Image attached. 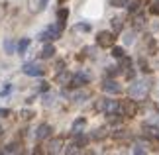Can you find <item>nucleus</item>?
Instances as JSON below:
<instances>
[{
  "label": "nucleus",
  "mask_w": 159,
  "mask_h": 155,
  "mask_svg": "<svg viewBox=\"0 0 159 155\" xmlns=\"http://www.w3.org/2000/svg\"><path fill=\"white\" fill-rule=\"evenodd\" d=\"M122 67H124V69H130V59H128L126 55L120 57V69H122Z\"/></svg>",
  "instance_id": "22"
},
{
  "label": "nucleus",
  "mask_w": 159,
  "mask_h": 155,
  "mask_svg": "<svg viewBox=\"0 0 159 155\" xmlns=\"http://www.w3.org/2000/svg\"><path fill=\"white\" fill-rule=\"evenodd\" d=\"M87 141H89V138H87V135H83V134H77V139H75V145H77V147H84V145H87Z\"/></svg>",
  "instance_id": "16"
},
{
  "label": "nucleus",
  "mask_w": 159,
  "mask_h": 155,
  "mask_svg": "<svg viewBox=\"0 0 159 155\" xmlns=\"http://www.w3.org/2000/svg\"><path fill=\"white\" fill-rule=\"evenodd\" d=\"M128 0H110V6H124Z\"/></svg>",
  "instance_id": "26"
},
{
  "label": "nucleus",
  "mask_w": 159,
  "mask_h": 155,
  "mask_svg": "<svg viewBox=\"0 0 159 155\" xmlns=\"http://www.w3.org/2000/svg\"><path fill=\"white\" fill-rule=\"evenodd\" d=\"M24 73L30 77H39V75H43V69L35 63H28V65H24Z\"/></svg>",
  "instance_id": "5"
},
{
  "label": "nucleus",
  "mask_w": 159,
  "mask_h": 155,
  "mask_svg": "<svg viewBox=\"0 0 159 155\" xmlns=\"http://www.w3.org/2000/svg\"><path fill=\"white\" fill-rule=\"evenodd\" d=\"M90 94H89V92L87 90H75V92H73V102H84V100H87V98H89Z\"/></svg>",
  "instance_id": "11"
},
{
  "label": "nucleus",
  "mask_w": 159,
  "mask_h": 155,
  "mask_svg": "<svg viewBox=\"0 0 159 155\" xmlns=\"http://www.w3.org/2000/svg\"><path fill=\"white\" fill-rule=\"evenodd\" d=\"M10 90H12V86H10V84H8V86H4V90H2V96H6Z\"/></svg>",
  "instance_id": "35"
},
{
  "label": "nucleus",
  "mask_w": 159,
  "mask_h": 155,
  "mask_svg": "<svg viewBox=\"0 0 159 155\" xmlns=\"http://www.w3.org/2000/svg\"><path fill=\"white\" fill-rule=\"evenodd\" d=\"M89 75L87 73H75L73 75V79H71V83H73V86H83V84H87L89 83Z\"/></svg>",
  "instance_id": "8"
},
{
  "label": "nucleus",
  "mask_w": 159,
  "mask_h": 155,
  "mask_svg": "<svg viewBox=\"0 0 159 155\" xmlns=\"http://www.w3.org/2000/svg\"><path fill=\"white\" fill-rule=\"evenodd\" d=\"M112 55H114V57H118V59H120V57H124L126 53H124V49H122V47H114V49H112Z\"/></svg>",
  "instance_id": "21"
},
{
  "label": "nucleus",
  "mask_w": 159,
  "mask_h": 155,
  "mask_svg": "<svg viewBox=\"0 0 159 155\" xmlns=\"http://www.w3.org/2000/svg\"><path fill=\"white\" fill-rule=\"evenodd\" d=\"M0 138H2V128H0Z\"/></svg>",
  "instance_id": "38"
},
{
  "label": "nucleus",
  "mask_w": 159,
  "mask_h": 155,
  "mask_svg": "<svg viewBox=\"0 0 159 155\" xmlns=\"http://www.w3.org/2000/svg\"><path fill=\"white\" fill-rule=\"evenodd\" d=\"M118 108L120 106H118V102H116V100H108V98H106V100L100 102V110H102V112H106V114H112L114 110H118Z\"/></svg>",
  "instance_id": "7"
},
{
  "label": "nucleus",
  "mask_w": 159,
  "mask_h": 155,
  "mask_svg": "<svg viewBox=\"0 0 159 155\" xmlns=\"http://www.w3.org/2000/svg\"><path fill=\"white\" fill-rule=\"evenodd\" d=\"M102 135H104V130H98V132H96V134H94V138H96V139H98V138H102Z\"/></svg>",
  "instance_id": "36"
},
{
  "label": "nucleus",
  "mask_w": 159,
  "mask_h": 155,
  "mask_svg": "<svg viewBox=\"0 0 159 155\" xmlns=\"http://www.w3.org/2000/svg\"><path fill=\"white\" fill-rule=\"evenodd\" d=\"M59 32L61 30L59 28H47L45 32H41V41H51V39H57L59 38Z\"/></svg>",
  "instance_id": "6"
},
{
  "label": "nucleus",
  "mask_w": 159,
  "mask_h": 155,
  "mask_svg": "<svg viewBox=\"0 0 159 155\" xmlns=\"http://www.w3.org/2000/svg\"><path fill=\"white\" fill-rule=\"evenodd\" d=\"M149 90V84L145 83V80H136V83L130 84V96L132 98H145V94H148Z\"/></svg>",
  "instance_id": "1"
},
{
  "label": "nucleus",
  "mask_w": 159,
  "mask_h": 155,
  "mask_svg": "<svg viewBox=\"0 0 159 155\" xmlns=\"http://www.w3.org/2000/svg\"><path fill=\"white\" fill-rule=\"evenodd\" d=\"M84 124H87V120H84V118H79V120L73 124V134H83V128H84Z\"/></svg>",
  "instance_id": "13"
},
{
  "label": "nucleus",
  "mask_w": 159,
  "mask_h": 155,
  "mask_svg": "<svg viewBox=\"0 0 159 155\" xmlns=\"http://www.w3.org/2000/svg\"><path fill=\"white\" fill-rule=\"evenodd\" d=\"M32 116H34L32 110H24V112H22V118H32Z\"/></svg>",
  "instance_id": "30"
},
{
  "label": "nucleus",
  "mask_w": 159,
  "mask_h": 155,
  "mask_svg": "<svg viewBox=\"0 0 159 155\" xmlns=\"http://www.w3.org/2000/svg\"><path fill=\"white\" fill-rule=\"evenodd\" d=\"M102 90H104V92H108V94H120L122 86H120L118 83H116V80L108 79V80H104V84H102Z\"/></svg>",
  "instance_id": "4"
},
{
  "label": "nucleus",
  "mask_w": 159,
  "mask_h": 155,
  "mask_svg": "<svg viewBox=\"0 0 159 155\" xmlns=\"http://www.w3.org/2000/svg\"><path fill=\"white\" fill-rule=\"evenodd\" d=\"M30 47V39L28 38H24L20 43H18V53H26V49Z\"/></svg>",
  "instance_id": "17"
},
{
  "label": "nucleus",
  "mask_w": 159,
  "mask_h": 155,
  "mask_svg": "<svg viewBox=\"0 0 159 155\" xmlns=\"http://www.w3.org/2000/svg\"><path fill=\"white\" fill-rule=\"evenodd\" d=\"M45 2H47V0H28V6H30V10H32V12H38Z\"/></svg>",
  "instance_id": "14"
},
{
  "label": "nucleus",
  "mask_w": 159,
  "mask_h": 155,
  "mask_svg": "<svg viewBox=\"0 0 159 155\" xmlns=\"http://www.w3.org/2000/svg\"><path fill=\"white\" fill-rule=\"evenodd\" d=\"M6 116H10V110H6V108H0V118H6Z\"/></svg>",
  "instance_id": "28"
},
{
  "label": "nucleus",
  "mask_w": 159,
  "mask_h": 155,
  "mask_svg": "<svg viewBox=\"0 0 159 155\" xmlns=\"http://www.w3.org/2000/svg\"><path fill=\"white\" fill-rule=\"evenodd\" d=\"M39 90H41V92H47V90H49V86H47V83H39Z\"/></svg>",
  "instance_id": "29"
},
{
  "label": "nucleus",
  "mask_w": 159,
  "mask_h": 155,
  "mask_svg": "<svg viewBox=\"0 0 159 155\" xmlns=\"http://www.w3.org/2000/svg\"><path fill=\"white\" fill-rule=\"evenodd\" d=\"M49 134H51V126L41 124V126L38 128V132H35V138H38V139H45V138H49Z\"/></svg>",
  "instance_id": "9"
},
{
  "label": "nucleus",
  "mask_w": 159,
  "mask_h": 155,
  "mask_svg": "<svg viewBox=\"0 0 159 155\" xmlns=\"http://www.w3.org/2000/svg\"><path fill=\"white\" fill-rule=\"evenodd\" d=\"M49 151H51L53 155H57V153H61V151H63V139H61V138L53 139L51 144H49Z\"/></svg>",
  "instance_id": "10"
},
{
  "label": "nucleus",
  "mask_w": 159,
  "mask_h": 155,
  "mask_svg": "<svg viewBox=\"0 0 159 155\" xmlns=\"http://www.w3.org/2000/svg\"><path fill=\"white\" fill-rule=\"evenodd\" d=\"M112 28H114V32H120V30H122V22L118 20V18L112 20Z\"/></svg>",
  "instance_id": "23"
},
{
  "label": "nucleus",
  "mask_w": 159,
  "mask_h": 155,
  "mask_svg": "<svg viewBox=\"0 0 159 155\" xmlns=\"http://www.w3.org/2000/svg\"><path fill=\"white\" fill-rule=\"evenodd\" d=\"M120 112H122V116H128V118L136 116V112H138L136 100H124V102L120 104Z\"/></svg>",
  "instance_id": "2"
},
{
  "label": "nucleus",
  "mask_w": 159,
  "mask_h": 155,
  "mask_svg": "<svg viewBox=\"0 0 159 155\" xmlns=\"http://www.w3.org/2000/svg\"><path fill=\"white\" fill-rule=\"evenodd\" d=\"M96 41H98L100 47H112L116 38H114V34H110V32H100L98 38H96Z\"/></svg>",
  "instance_id": "3"
},
{
  "label": "nucleus",
  "mask_w": 159,
  "mask_h": 155,
  "mask_svg": "<svg viewBox=\"0 0 159 155\" xmlns=\"http://www.w3.org/2000/svg\"><path fill=\"white\" fill-rule=\"evenodd\" d=\"M4 51H6V53H12V51H14V43H12L10 38L4 39Z\"/></svg>",
  "instance_id": "18"
},
{
  "label": "nucleus",
  "mask_w": 159,
  "mask_h": 155,
  "mask_svg": "<svg viewBox=\"0 0 159 155\" xmlns=\"http://www.w3.org/2000/svg\"><path fill=\"white\" fill-rule=\"evenodd\" d=\"M67 16H69V10H67V8H61V10L57 12V20H59L57 28H59V30H63V26H65V20H67Z\"/></svg>",
  "instance_id": "12"
},
{
  "label": "nucleus",
  "mask_w": 159,
  "mask_h": 155,
  "mask_svg": "<svg viewBox=\"0 0 159 155\" xmlns=\"http://www.w3.org/2000/svg\"><path fill=\"white\" fill-rule=\"evenodd\" d=\"M0 155H4V153H0Z\"/></svg>",
  "instance_id": "39"
},
{
  "label": "nucleus",
  "mask_w": 159,
  "mask_h": 155,
  "mask_svg": "<svg viewBox=\"0 0 159 155\" xmlns=\"http://www.w3.org/2000/svg\"><path fill=\"white\" fill-rule=\"evenodd\" d=\"M53 94H51V92H47V94L43 96V100H41V102H43V106H51V104H53Z\"/></svg>",
  "instance_id": "20"
},
{
  "label": "nucleus",
  "mask_w": 159,
  "mask_h": 155,
  "mask_svg": "<svg viewBox=\"0 0 159 155\" xmlns=\"http://www.w3.org/2000/svg\"><path fill=\"white\" fill-rule=\"evenodd\" d=\"M32 155H43V147H39V145H38V147L34 149V153H32Z\"/></svg>",
  "instance_id": "31"
},
{
  "label": "nucleus",
  "mask_w": 159,
  "mask_h": 155,
  "mask_svg": "<svg viewBox=\"0 0 159 155\" xmlns=\"http://www.w3.org/2000/svg\"><path fill=\"white\" fill-rule=\"evenodd\" d=\"M77 30H81V32H89V30H90V26H89V24H79V26H77Z\"/></svg>",
  "instance_id": "27"
},
{
  "label": "nucleus",
  "mask_w": 159,
  "mask_h": 155,
  "mask_svg": "<svg viewBox=\"0 0 159 155\" xmlns=\"http://www.w3.org/2000/svg\"><path fill=\"white\" fill-rule=\"evenodd\" d=\"M134 155H148V151H145L143 147H139V145H138L136 149H134Z\"/></svg>",
  "instance_id": "25"
},
{
  "label": "nucleus",
  "mask_w": 159,
  "mask_h": 155,
  "mask_svg": "<svg viewBox=\"0 0 159 155\" xmlns=\"http://www.w3.org/2000/svg\"><path fill=\"white\" fill-rule=\"evenodd\" d=\"M149 12H151V14H155V16H159V2H155V4H151V8H149Z\"/></svg>",
  "instance_id": "24"
},
{
  "label": "nucleus",
  "mask_w": 159,
  "mask_h": 155,
  "mask_svg": "<svg viewBox=\"0 0 159 155\" xmlns=\"http://www.w3.org/2000/svg\"><path fill=\"white\" fill-rule=\"evenodd\" d=\"M53 53H55V47L49 45V43H47V45H43V49H41V57H43V59L53 57Z\"/></svg>",
  "instance_id": "15"
},
{
  "label": "nucleus",
  "mask_w": 159,
  "mask_h": 155,
  "mask_svg": "<svg viewBox=\"0 0 159 155\" xmlns=\"http://www.w3.org/2000/svg\"><path fill=\"white\" fill-rule=\"evenodd\" d=\"M155 135H157V139H159V130H157V134H155Z\"/></svg>",
  "instance_id": "37"
},
{
  "label": "nucleus",
  "mask_w": 159,
  "mask_h": 155,
  "mask_svg": "<svg viewBox=\"0 0 159 155\" xmlns=\"http://www.w3.org/2000/svg\"><path fill=\"white\" fill-rule=\"evenodd\" d=\"M108 75H110V77L116 75V67H108Z\"/></svg>",
  "instance_id": "34"
},
{
  "label": "nucleus",
  "mask_w": 159,
  "mask_h": 155,
  "mask_svg": "<svg viewBox=\"0 0 159 155\" xmlns=\"http://www.w3.org/2000/svg\"><path fill=\"white\" fill-rule=\"evenodd\" d=\"M71 75H65V73H63V75H59V73H57V80H59V83L61 84H67V83H71Z\"/></svg>",
  "instance_id": "19"
},
{
  "label": "nucleus",
  "mask_w": 159,
  "mask_h": 155,
  "mask_svg": "<svg viewBox=\"0 0 159 155\" xmlns=\"http://www.w3.org/2000/svg\"><path fill=\"white\" fill-rule=\"evenodd\" d=\"M138 8H139V2L136 0V2H132V6H130V12H136Z\"/></svg>",
  "instance_id": "32"
},
{
  "label": "nucleus",
  "mask_w": 159,
  "mask_h": 155,
  "mask_svg": "<svg viewBox=\"0 0 159 155\" xmlns=\"http://www.w3.org/2000/svg\"><path fill=\"white\" fill-rule=\"evenodd\" d=\"M124 41H126V43H132V41H134V35H132V34H126V35H124Z\"/></svg>",
  "instance_id": "33"
}]
</instances>
